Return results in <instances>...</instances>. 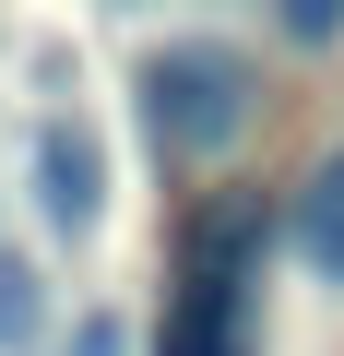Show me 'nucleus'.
<instances>
[{
  "label": "nucleus",
  "instance_id": "f257e3e1",
  "mask_svg": "<svg viewBox=\"0 0 344 356\" xmlns=\"http://www.w3.org/2000/svg\"><path fill=\"white\" fill-rule=\"evenodd\" d=\"M249 107H261V72H249L226 36H166V48L142 60V131H154L166 166L226 154V143L249 131Z\"/></svg>",
  "mask_w": 344,
  "mask_h": 356
},
{
  "label": "nucleus",
  "instance_id": "f03ea898",
  "mask_svg": "<svg viewBox=\"0 0 344 356\" xmlns=\"http://www.w3.org/2000/svg\"><path fill=\"white\" fill-rule=\"evenodd\" d=\"M166 356H261V309H249V226H214L179 273L166 309Z\"/></svg>",
  "mask_w": 344,
  "mask_h": 356
},
{
  "label": "nucleus",
  "instance_id": "7ed1b4c3",
  "mask_svg": "<svg viewBox=\"0 0 344 356\" xmlns=\"http://www.w3.org/2000/svg\"><path fill=\"white\" fill-rule=\"evenodd\" d=\"M36 214L60 238H95L107 226V143L83 119H36Z\"/></svg>",
  "mask_w": 344,
  "mask_h": 356
},
{
  "label": "nucleus",
  "instance_id": "20e7f679",
  "mask_svg": "<svg viewBox=\"0 0 344 356\" xmlns=\"http://www.w3.org/2000/svg\"><path fill=\"white\" fill-rule=\"evenodd\" d=\"M297 250H309L320 285H344V143L309 166V191H297Z\"/></svg>",
  "mask_w": 344,
  "mask_h": 356
},
{
  "label": "nucleus",
  "instance_id": "39448f33",
  "mask_svg": "<svg viewBox=\"0 0 344 356\" xmlns=\"http://www.w3.org/2000/svg\"><path fill=\"white\" fill-rule=\"evenodd\" d=\"M36 321H48V297H36V273H24V261H0V344H24Z\"/></svg>",
  "mask_w": 344,
  "mask_h": 356
},
{
  "label": "nucleus",
  "instance_id": "423d86ee",
  "mask_svg": "<svg viewBox=\"0 0 344 356\" xmlns=\"http://www.w3.org/2000/svg\"><path fill=\"white\" fill-rule=\"evenodd\" d=\"M60 356H131V332H119V309H83V321H72V344H60Z\"/></svg>",
  "mask_w": 344,
  "mask_h": 356
},
{
  "label": "nucleus",
  "instance_id": "0eeeda50",
  "mask_svg": "<svg viewBox=\"0 0 344 356\" xmlns=\"http://www.w3.org/2000/svg\"><path fill=\"white\" fill-rule=\"evenodd\" d=\"M285 36H297V48H320V36H344V13H332V0H297V13H285Z\"/></svg>",
  "mask_w": 344,
  "mask_h": 356
}]
</instances>
